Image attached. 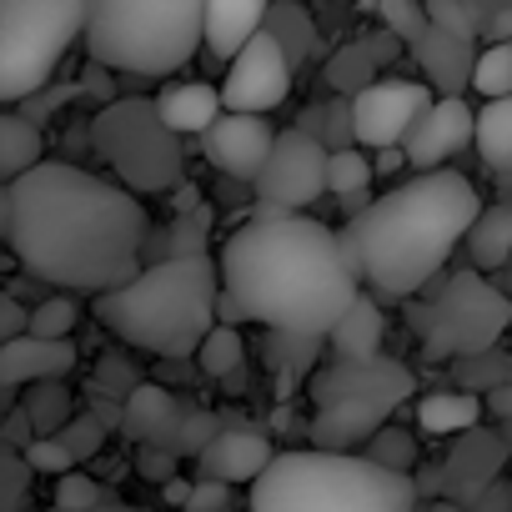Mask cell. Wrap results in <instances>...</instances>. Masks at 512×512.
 Returning <instances> with one entry per match:
<instances>
[{
  "instance_id": "obj_41",
  "label": "cell",
  "mask_w": 512,
  "mask_h": 512,
  "mask_svg": "<svg viewBox=\"0 0 512 512\" xmlns=\"http://www.w3.org/2000/svg\"><path fill=\"white\" fill-rule=\"evenodd\" d=\"M101 502H111V497H106V487H101L96 477H86V472H71V477L56 482V507H61V512H91V507H101Z\"/></svg>"
},
{
  "instance_id": "obj_25",
  "label": "cell",
  "mask_w": 512,
  "mask_h": 512,
  "mask_svg": "<svg viewBox=\"0 0 512 512\" xmlns=\"http://www.w3.org/2000/svg\"><path fill=\"white\" fill-rule=\"evenodd\" d=\"M482 397L477 392H427L417 402V427L427 437H467L472 427H482Z\"/></svg>"
},
{
  "instance_id": "obj_17",
  "label": "cell",
  "mask_w": 512,
  "mask_h": 512,
  "mask_svg": "<svg viewBox=\"0 0 512 512\" xmlns=\"http://www.w3.org/2000/svg\"><path fill=\"white\" fill-rule=\"evenodd\" d=\"M412 61H417L427 91H442V101H462V91L472 86V71H477V41L437 31L427 21V31L412 41Z\"/></svg>"
},
{
  "instance_id": "obj_29",
  "label": "cell",
  "mask_w": 512,
  "mask_h": 512,
  "mask_svg": "<svg viewBox=\"0 0 512 512\" xmlns=\"http://www.w3.org/2000/svg\"><path fill=\"white\" fill-rule=\"evenodd\" d=\"M372 181H377V171H372V156H367L362 146H347V151H332V156H327V191H332V196H347L352 216L372 201V196H367Z\"/></svg>"
},
{
  "instance_id": "obj_3",
  "label": "cell",
  "mask_w": 512,
  "mask_h": 512,
  "mask_svg": "<svg viewBox=\"0 0 512 512\" xmlns=\"http://www.w3.org/2000/svg\"><path fill=\"white\" fill-rule=\"evenodd\" d=\"M477 186L457 171H427L387 196L367 201L337 236L352 272L377 297H417L457 246H467V231L477 226Z\"/></svg>"
},
{
  "instance_id": "obj_39",
  "label": "cell",
  "mask_w": 512,
  "mask_h": 512,
  "mask_svg": "<svg viewBox=\"0 0 512 512\" xmlns=\"http://www.w3.org/2000/svg\"><path fill=\"white\" fill-rule=\"evenodd\" d=\"M317 347H322V342H312V337H272V372H282V382L292 387V382L312 367Z\"/></svg>"
},
{
  "instance_id": "obj_30",
  "label": "cell",
  "mask_w": 512,
  "mask_h": 512,
  "mask_svg": "<svg viewBox=\"0 0 512 512\" xmlns=\"http://www.w3.org/2000/svg\"><path fill=\"white\" fill-rule=\"evenodd\" d=\"M26 417L36 427V437H61L81 412H76V397L66 382H41V387H26Z\"/></svg>"
},
{
  "instance_id": "obj_38",
  "label": "cell",
  "mask_w": 512,
  "mask_h": 512,
  "mask_svg": "<svg viewBox=\"0 0 512 512\" xmlns=\"http://www.w3.org/2000/svg\"><path fill=\"white\" fill-rule=\"evenodd\" d=\"M512 382V352H482V357H472V362H462V392H482V397H492L497 387H507Z\"/></svg>"
},
{
  "instance_id": "obj_1",
  "label": "cell",
  "mask_w": 512,
  "mask_h": 512,
  "mask_svg": "<svg viewBox=\"0 0 512 512\" xmlns=\"http://www.w3.org/2000/svg\"><path fill=\"white\" fill-rule=\"evenodd\" d=\"M146 241V206L71 161H41L11 186L6 246L36 282L106 297L146 272Z\"/></svg>"
},
{
  "instance_id": "obj_37",
  "label": "cell",
  "mask_w": 512,
  "mask_h": 512,
  "mask_svg": "<svg viewBox=\"0 0 512 512\" xmlns=\"http://www.w3.org/2000/svg\"><path fill=\"white\" fill-rule=\"evenodd\" d=\"M241 357H246V347H241L236 327H216V332L201 342V352H196V362H201L206 377H231V372H241Z\"/></svg>"
},
{
  "instance_id": "obj_6",
  "label": "cell",
  "mask_w": 512,
  "mask_h": 512,
  "mask_svg": "<svg viewBox=\"0 0 512 512\" xmlns=\"http://www.w3.org/2000/svg\"><path fill=\"white\" fill-rule=\"evenodd\" d=\"M206 6L201 0H96L86 16V56L106 71L126 76H176L201 36Z\"/></svg>"
},
{
  "instance_id": "obj_8",
  "label": "cell",
  "mask_w": 512,
  "mask_h": 512,
  "mask_svg": "<svg viewBox=\"0 0 512 512\" xmlns=\"http://www.w3.org/2000/svg\"><path fill=\"white\" fill-rule=\"evenodd\" d=\"M86 0H0V106L51 91L56 66L86 36Z\"/></svg>"
},
{
  "instance_id": "obj_2",
  "label": "cell",
  "mask_w": 512,
  "mask_h": 512,
  "mask_svg": "<svg viewBox=\"0 0 512 512\" xmlns=\"http://www.w3.org/2000/svg\"><path fill=\"white\" fill-rule=\"evenodd\" d=\"M221 292L246 322L272 337H332L357 307V272L342 236L317 216H267L256 211L221 246Z\"/></svg>"
},
{
  "instance_id": "obj_45",
  "label": "cell",
  "mask_w": 512,
  "mask_h": 512,
  "mask_svg": "<svg viewBox=\"0 0 512 512\" xmlns=\"http://www.w3.org/2000/svg\"><path fill=\"white\" fill-rule=\"evenodd\" d=\"M176 462L181 457H171V452H161V447H136V472L146 477V482H171L176 477Z\"/></svg>"
},
{
  "instance_id": "obj_47",
  "label": "cell",
  "mask_w": 512,
  "mask_h": 512,
  "mask_svg": "<svg viewBox=\"0 0 512 512\" xmlns=\"http://www.w3.org/2000/svg\"><path fill=\"white\" fill-rule=\"evenodd\" d=\"M0 442H6V447H16V452H26V447L36 442V427H31L26 407H11V412H6V427H0Z\"/></svg>"
},
{
  "instance_id": "obj_40",
  "label": "cell",
  "mask_w": 512,
  "mask_h": 512,
  "mask_svg": "<svg viewBox=\"0 0 512 512\" xmlns=\"http://www.w3.org/2000/svg\"><path fill=\"white\" fill-rule=\"evenodd\" d=\"M377 16H382L387 36H397V41H407V46L427 31V6H412V0H382Z\"/></svg>"
},
{
  "instance_id": "obj_53",
  "label": "cell",
  "mask_w": 512,
  "mask_h": 512,
  "mask_svg": "<svg viewBox=\"0 0 512 512\" xmlns=\"http://www.w3.org/2000/svg\"><path fill=\"white\" fill-rule=\"evenodd\" d=\"M0 241H11V186H0Z\"/></svg>"
},
{
  "instance_id": "obj_52",
  "label": "cell",
  "mask_w": 512,
  "mask_h": 512,
  "mask_svg": "<svg viewBox=\"0 0 512 512\" xmlns=\"http://www.w3.org/2000/svg\"><path fill=\"white\" fill-rule=\"evenodd\" d=\"M482 402H487V407H492L507 427H512V382H507V387H497V392H492V397H482Z\"/></svg>"
},
{
  "instance_id": "obj_48",
  "label": "cell",
  "mask_w": 512,
  "mask_h": 512,
  "mask_svg": "<svg viewBox=\"0 0 512 512\" xmlns=\"http://www.w3.org/2000/svg\"><path fill=\"white\" fill-rule=\"evenodd\" d=\"M482 41L487 46H512V0H497L487 26H482Z\"/></svg>"
},
{
  "instance_id": "obj_10",
  "label": "cell",
  "mask_w": 512,
  "mask_h": 512,
  "mask_svg": "<svg viewBox=\"0 0 512 512\" xmlns=\"http://www.w3.org/2000/svg\"><path fill=\"white\" fill-rule=\"evenodd\" d=\"M407 327L422 337L427 357H482L512 332V297L482 282L477 272L442 277L422 302L407 307Z\"/></svg>"
},
{
  "instance_id": "obj_12",
  "label": "cell",
  "mask_w": 512,
  "mask_h": 512,
  "mask_svg": "<svg viewBox=\"0 0 512 512\" xmlns=\"http://www.w3.org/2000/svg\"><path fill=\"white\" fill-rule=\"evenodd\" d=\"M432 91L422 81H377L352 101V141L372 151H402L412 126L432 111Z\"/></svg>"
},
{
  "instance_id": "obj_14",
  "label": "cell",
  "mask_w": 512,
  "mask_h": 512,
  "mask_svg": "<svg viewBox=\"0 0 512 512\" xmlns=\"http://www.w3.org/2000/svg\"><path fill=\"white\" fill-rule=\"evenodd\" d=\"M507 457H512V432L507 427H472L467 437H457L447 462H442V482H447L452 502L472 507L482 492H492L502 482Z\"/></svg>"
},
{
  "instance_id": "obj_55",
  "label": "cell",
  "mask_w": 512,
  "mask_h": 512,
  "mask_svg": "<svg viewBox=\"0 0 512 512\" xmlns=\"http://www.w3.org/2000/svg\"><path fill=\"white\" fill-rule=\"evenodd\" d=\"M422 512H467V507H457V502H427Z\"/></svg>"
},
{
  "instance_id": "obj_24",
  "label": "cell",
  "mask_w": 512,
  "mask_h": 512,
  "mask_svg": "<svg viewBox=\"0 0 512 512\" xmlns=\"http://www.w3.org/2000/svg\"><path fill=\"white\" fill-rule=\"evenodd\" d=\"M467 256H472V272H502V267H512V201L482 206L477 226L467 231Z\"/></svg>"
},
{
  "instance_id": "obj_18",
  "label": "cell",
  "mask_w": 512,
  "mask_h": 512,
  "mask_svg": "<svg viewBox=\"0 0 512 512\" xmlns=\"http://www.w3.org/2000/svg\"><path fill=\"white\" fill-rule=\"evenodd\" d=\"M277 462V447L262 437V432H251V427H226L201 457H196V472H201V482H221V487H231V482H262V472Z\"/></svg>"
},
{
  "instance_id": "obj_33",
  "label": "cell",
  "mask_w": 512,
  "mask_h": 512,
  "mask_svg": "<svg viewBox=\"0 0 512 512\" xmlns=\"http://www.w3.org/2000/svg\"><path fill=\"white\" fill-rule=\"evenodd\" d=\"M472 91L482 101H512V46H487L472 71Z\"/></svg>"
},
{
  "instance_id": "obj_27",
  "label": "cell",
  "mask_w": 512,
  "mask_h": 512,
  "mask_svg": "<svg viewBox=\"0 0 512 512\" xmlns=\"http://www.w3.org/2000/svg\"><path fill=\"white\" fill-rule=\"evenodd\" d=\"M211 206H196V211H181L166 231H156L146 241V267L156 262H191V256H206V236H211Z\"/></svg>"
},
{
  "instance_id": "obj_16",
  "label": "cell",
  "mask_w": 512,
  "mask_h": 512,
  "mask_svg": "<svg viewBox=\"0 0 512 512\" xmlns=\"http://www.w3.org/2000/svg\"><path fill=\"white\" fill-rule=\"evenodd\" d=\"M477 141V116H472V106L467 101H432V111L412 126V136H407V166H417L422 176L427 171H447V161L457 156V151H467Z\"/></svg>"
},
{
  "instance_id": "obj_22",
  "label": "cell",
  "mask_w": 512,
  "mask_h": 512,
  "mask_svg": "<svg viewBox=\"0 0 512 512\" xmlns=\"http://www.w3.org/2000/svg\"><path fill=\"white\" fill-rule=\"evenodd\" d=\"M392 56H397V36H387V31L372 36V41H347V46L332 51L327 81H332L337 96L357 101L367 86H377V71H382V61H392Z\"/></svg>"
},
{
  "instance_id": "obj_34",
  "label": "cell",
  "mask_w": 512,
  "mask_h": 512,
  "mask_svg": "<svg viewBox=\"0 0 512 512\" xmlns=\"http://www.w3.org/2000/svg\"><path fill=\"white\" fill-rule=\"evenodd\" d=\"M76 322H81L76 297H46L31 307V337H41V342H71Z\"/></svg>"
},
{
  "instance_id": "obj_44",
  "label": "cell",
  "mask_w": 512,
  "mask_h": 512,
  "mask_svg": "<svg viewBox=\"0 0 512 512\" xmlns=\"http://www.w3.org/2000/svg\"><path fill=\"white\" fill-rule=\"evenodd\" d=\"M26 332H31V307H21L16 292L0 287V347L16 342V337H26Z\"/></svg>"
},
{
  "instance_id": "obj_11",
  "label": "cell",
  "mask_w": 512,
  "mask_h": 512,
  "mask_svg": "<svg viewBox=\"0 0 512 512\" xmlns=\"http://www.w3.org/2000/svg\"><path fill=\"white\" fill-rule=\"evenodd\" d=\"M327 146L312 141L307 131H282L272 146L267 171L256 176V211L267 216H302V206H312L327 191Z\"/></svg>"
},
{
  "instance_id": "obj_36",
  "label": "cell",
  "mask_w": 512,
  "mask_h": 512,
  "mask_svg": "<svg viewBox=\"0 0 512 512\" xmlns=\"http://www.w3.org/2000/svg\"><path fill=\"white\" fill-rule=\"evenodd\" d=\"M31 477H36V472H31L26 452H16V447L0 442V512H21V507H26Z\"/></svg>"
},
{
  "instance_id": "obj_13",
  "label": "cell",
  "mask_w": 512,
  "mask_h": 512,
  "mask_svg": "<svg viewBox=\"0 0 512 512\" xmlns=\"http://www.w3.org/2000/svg\"><path fill=\"white\" fill-rule=\"evenodd\" d=\"M292 76L297 71H292L287 51L277 46V36L262 31L231 61V71L221 81V106L231 116H267V111H277L292 96Z\"/></svg>"
},
{
  "instance_id": "obj_46",
  "label": "cell",
  "mask_w": 512,
  "mask_h": 512,
  "mask_svg": "<svg viewBox=\"0 0 512 512\" xmlns=\"http://www.w3.org/2000/svg\"><path fill=\"white\" fill-rule=\"evenodd\" d=\"M186 512H231V487H221V482H196Z\"/></svg>"
},
{
  "instance_id": "obj_19",
  "label": "cell",
  "mask_w": 512,
  "mask_h": 512,
  "mask_svg": "<svg viewBox=\"0 0 512 512\" xmlns=\"http://www.w3.org/2000/svg\"><path fill=\"white\" fill-rule=\"evenodd\" d=\"M76 367V347L71 342H41V337H16L0 347V392L16 387H41V382H66V372Z\"/></svg>"
},
{
  "instance_id": "obj_28",
  "label": "cell",
  "mask_w": 512,
  "mask_h": 512,
  "mask_svg": "<svg viewBox=\"0 0 512 512\" xmlns=\"http://www.w3.org/2000/svg\"><path fill=\"white\" fill-rule=\"evenodd\" d=\"M382 307L372 297H357V307L342 317V327L332 332V347H337V362H377L382 357Z\"/></svg>"
},
{
  "instance_id": "obj_21",
  "label": "cell",
  "mask_w": 512,
  "mask_h": 512,
  "mask_svg": "<svg viewBox=\"0 0 512 512\" xmlns=\"http://www.w3.org/2000/svg\"><path fill=\"white\" fill-rule=\"evenodd\" d=\"M262 31H267V6H262V0H211V6H206L201 36H206V51L221 56L226 66Z\"/></svg>"
},
{
  "instance_id": "obj_51",
  "label": "cell",
  "mask_w": 512,
  "mask_h": 512,
  "mask_svg": "<svg viewBox=\"0 0 512 512\" xmlns=\"http://www.w3.org/2000/svg\"><path fill=\"white\" fill-rule=\"evenodd\" d=\"M402 166H407V151H377V156H372V171H377V176H392V171H402Z\"/></svg>"
},
{
  "instance_id": "obj_4",
  "label": "cell",
  "mask_w": 512,
  "mask_h": 512,
  "mask_svg": "<svg viewBox=\"0 0 512 512\" xmlns=\"http://www.w3.org/2000/svg\"><path fill=\"white\" fill-rule=\"evenodd\" d=\"M216 302H221V267H211V256H191V262L146 267L136 282L96 297L91 312L126 347L181 362L196 357L201 342L216 332Z\"/></svg>"
},
{
  "instance_id": "obj_50",
  "label": "cell",
  "mask_w": 512,
  "mask_h": 512,
  "mask_svg": "<svg viewBox=\"0 0 512 512\" xmlns=\"http://www.w3.org/2000/svg\"><path fill=\"white\" fill-rule=\"evenodd\" d=\"M191 492H196V482H186V477H171V482L161 487V497H166V507H181V512H186V502H191Z\"/></svg>"
},
{
  "instance_id": "obj_56",
  "label": "cell",
  "mask_w": 512,
  "mask_h": 512,
  "mask_svg": "<svg viewBox=\"0 0 512 512\" xmlns=\"http://www.w3.org/2000/svg\"><path fill=\"white\" fill-rule=\"evenodd\" d=\"M507 297H512V267H507Z\"/></svg>"
},
{
  "instance_id": "obj_9",
  "label": "cell",
  "mask_w": 512,
  "mask_h": 512,
  "mask_svg": "<svg viewBox=\"0 0 512 512\" xmlns=\"http://www.w3.org/2000/svg\"><path fill=\"white\" fill-rule=\"evenodd\" d=\"M91 146L131 196H161V191L186 186L181 136L161 121L156 101L146 96H121L101 106L91 121Z\"/></svg>"
},
{
  "instance_id": "obj_49",
  "label": "cell",
  "mask_w": 512,
  "mask_h": 512,
  "mask_svg": "<svg viewBox=\"0 0 512 512\" xmlns=\"http://www.w3.org/2000/svg\"><path fill=\"white\" fill-rule=\"evenodd\" d=\"M472 512H512V487H507V482H497L492 492H482V497L472 502Z\"/></svg>"
},
{
  "instance_id": "obj_32",
  "label": "cell",
  "mask_w": 512,
  "mask_h": 512,
  "mask_svg": "<svg viewBox=\"0 0 512 512\" xmlns=\"http://www.w3.org/2000/svg\"><path fill=\"white\" fill-rule=\"evenodd\" d=\"M477 151L492 171L512 176V101H487L477 111Z\"/></svg>"
},
{
  "instance_id": "obj_31",
  "label": "cell",
  "mask_w": 512,
  "mask_h": 512,
  "mask_svg": "<svg viewBox=\"0 0 512 512\" xmlns=\"http://www.w3.org/2000/svg\"><path fill=\"white\" fill-rule=\"evenodd\" d=\"M267 36H277V46L287 51L292 71L307 66L312 51H317V26H312V16L302 6H267Z\"/></svg>"
},
{
  "instance_id": "obj_23",
  "label": "cell",
  "mask_w": 512,
  "mask_h": 512,
  "mask_svg": "<svg viewBox=\"0 0 512 512\" xmlns=\"http://www.w3.org/2000/svg\"><path fill=\"white\" fill-rule=\"evenodd\" d=\"M156 111H161V121H166L176 136H206V131L226 116L221 86H206V81H181V86L161 91Z\"/></svg>"
},
{
  "instance_id": "obj_42",
  "label": "cell",
  "mask_w": 512,
  "mask_h": 512,
  "mask_svg": "<svg viewBox=\"0 0 512 512\" xmlns=\"http://www.w3.org/2000/svg\"><path fill=\"white\" fill-rule=\"evenodd\" d=\"M56 442H61V447L76 457V462H91V457H101V447H106V427H101L91 412H81V417H76V422H71V427H66Z\"/></svg>"
},
{
  "instance_id": "obj_7",
  "label": "cell",
  "mask_w": 512,
  "mask_h": 512,
  "mask_svg": "<svg viewBox=\"0 0 512 512\" xmlns=\"http://www.w3.org/2000/svg\"><path fill=\"white\" fill-rule=\"evenodd\" d=\"M417 397V377L397 357L377 362H327L312 377V442L317 452L357 457L377 432L392 427V412Z\"/></svg>"
},
{
  "instance_id": "obj_5",
  "label": "cell",
  "mask_w": 512,
  "mask_h": 512,
  "mask_svg": "<svg viewBox=\"0 0 512 512\" xmlns=\"http://www.w3.org/2000/svg\"><path fill=\"white\" fill-rule=\"evenodd\" d=\"M251 512H422L412 477L342 452H277L251 487Z\"/></svg>"
},
{
  "instance_id": "obj_26",
  "label": "cell",
  "mask_w": 512,
  "mask_h": 512,
  "mask_svg": "<svg viewBox=\"0 0 512 512\" xmlns=\"http://www.w3.org/2000/svg\"><path fill=\"white\" fill-rule=\"evenodd\" d=\"M46 161L41 126H31L21 111H0V186H16Z\"/></svg>"
},
{
  "instance_id": "obj_15",
  "label": "cell",
  "mask_w": 512,
  "mask_h": 512,
  "mask_svg": "<svg viewBox=\"0 0 512 512\" xmlns=\"http://www.w3.org/2000/svg\"><path fill=\"white\" fill-rule=\"evenodd\" d=\"M206 161L221 171V176H236V181H251L267 171L272 161V146H277V131L262 121V116H221L206 136Z\"/></svg>"
},
{
  "instance_id": "obj_35",
  "label": "cell",
  "mask_w": 512,
  "mask_h": 512,
  "mask_svg": "<svg viewBox=\"0 0 512 512\" xmlns=\"http://www.w3.org/2000/svg\"><path fill=\"white\" fill-rule=\"evenodd\" d=\"M367 462H377V467H387V472H402V477H412V467H417V437L412 432H402V427H387V432H377L372 442H367V452H362Z\"/></svg>"
},
{
  "instance_id": "obj_20",
  "label": "cell",
  "mask_w": 512,
  "mask_h": 512,
  "mask_svg": "<svg viewBox=\"0 0 512 512\" xmlns=\"http://www.w3.org/2000/svg\"><path fill=\"white\" fill-rule=\"evenodd\" d=\"M186 412H191V402H181L176 392H166V387H156V382H141V387L126 397L121 432H126L136 447H166Z\"/></svg>"
},
{
  "instance_id": "obj_43",
  "label": "cell",
  "mask_w": 512,
  "mask_h": 512,
  "mask_svg": "<svg viewBox=\"0 0 512 512\" xmlns=\"http://www.w3.org/2000/svg\"><path fill=\"white\" fill-rule=\"evenodd\" d=\"M26 462H31V472H46V477H71L76 472V457L56 442V437H36L31 447H26Z\"/></svg>"
},
{
  "instance_id": "obj_54",
  "label": "cell",
  "mask_w": 512,
  "mask_h": 512,
  "mask_svg": "<svg viewBox=\"0 0 512 512\" xmlns=\"http://www.w3.org/2000/svg\"><path fill=\"white\" fill-rule=\"evenodd\" d=\"M51 512H61V507H51ZM91 512H146V507H131V502H101V507H91Z\"/></svg>"
}]
</instances>
